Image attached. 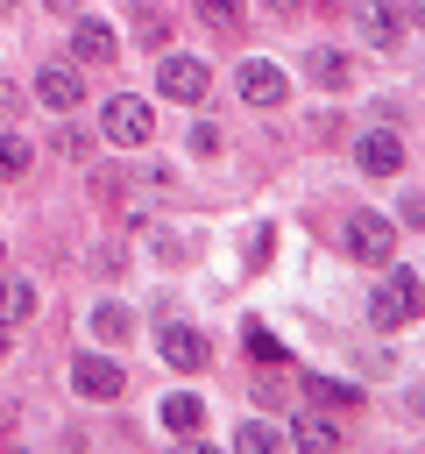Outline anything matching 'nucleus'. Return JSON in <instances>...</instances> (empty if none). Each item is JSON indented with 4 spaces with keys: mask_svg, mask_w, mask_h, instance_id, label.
<instances>
[{
    "mask_svg": "<svg viewBox=\"0 0 425 454\" xmlns=\"http://www.w3.org/2000/svg\"><path fill=\"white\" fill-rule=\"evenodd\" d=\"M382 270H390V262H382ZM368 319H375L382 333H397V326L418 319V270H411V262H397V270L368 291Z\"/></svg>",
    "mask_w": 425,
    "mask_h": 454,
    "instance_id": "1",
    "label": "nucleus"
},
{
    "mask_svg": "<svg viewBox=\"0 0 425 454\" xmlns=\"http://www.w3.org/2000/svg\"><path fill=\"white\" fill-rule=\"evenodd\" d=\"M99 135H106L113 149H142V142L156 135V106H149L142 92H113V99L99 106Z\"/></svg>",
    "mask_w": 425,
    "mask_h": 454,
    "instance_id": "2",
    "label": "nucleus"
},
{
    "mask_svg": "<svg viewBox=\"0 0 425 454\" xmlns=\"http://www.w3.org/2000/svg\"><path fill=\"white\" fill-rule=\"evenodd\" d=\"M340 248H347L354 262L382 270V262H397V227H390L382 213H347V220H340Z\"/></svg>",
    "mask_w": 425,
    "mask_h": 454,
    "instance_id": "3",
    "label": "nucleus"
},
{
    "mask_svg": "<svg viewBox=\"0 0 425 454\" xmlns=\"http://www.w3.org/2000/svg\"><path fill=\"white\" fill-rule=\"evenodd\" d=\"M71 390H78V397H92V404H113V397L128 390V369H120L113 355L85 348V355H71Z\"/></svg>",
    "mask_w": 425,
    "mask_h": 454,
    "instance_id": "4",
    "label": "nucleus"
},
{
    "mask_svg": "<svg viewBox=\"0 0 425 454\" xmlns=\"http://www.w3.org/2000/svg\"><path fill=\"white\" fill-rule=\"evenodd\" d=\"M156 92H163V99H177V106H198V99L212 92V71H205L198 57H184V50H170V57L156 64Z\"/></svg>",
    "mask_w": 425,
    "mask_h": 454,
    "instance_id": "5",
    "label": "nucleus"
},
{
    "mask_svg": "<svg viewBox=\"0 0 425 454\" xmlns=\"http://www.w3.org/2000/svg\"><path fill=\"white\" fill-rule=\"evenodd\" d=\"M234 92H241V106H283V99H290V78H283L269 57H248V64L234 71Z\"/></svg>",
    "mask_w": 425,
    "mask_h": 454,
    "instance_id": "6",
    "label": "nucleus"
},
{
    "mask_svg": "<svg viewBox=\"0 0 425 454\" xmlns=\"http://www.w3.org/2000/svg\"><path fill=\"white\" fill-rule=\"evenodd\" d=\"M354 163H361L368 177H397V170L411 163V149H404V135H397V128H368V135L354 142Z\"/></svg>",
    "mask_w": 425,
    "mask_h": 454,
    "instance_id": "7",
    "label": "nucleus"
},
{
    "mask_svg": "<svg viewBox=\"0 0 425 454\" xmlns=\"http://www.w3.org/2000/svg\"><path fill=\"white\" fill-rule=\"evenodd\" d=\"M71 57H78V64H113V57H120V35H113V21H99V14H78V21H71Z\"/></svg>",
    "mask_w": 425,
    "mask_h": 454,
    "instance_id": "8",
    "label": "nucleus"
},
{
    "mask_svg": "<svg viewBox=\"0 0 425 454\" xmlns=\"http://www.w3.org/2000/svg\"><path fill=\"white\" fill-rule=\"evenodd\" d=\"M35 99H42L50 114L85 106V78H78V64H42V71H35Z\"/></svg>",
    "mask_w": 425,
    "mask_h": 454,
    "instance_id": "9",
    "label": "nucleus"
},
{
    "mask_svg": "<svg viewBox=\"0 0 425 454\" xmlns=\"http://www.w3.org/2000/svg\"><path fill=\"white\" fill-rule=\"evenodd\" d=\"M156 355H163L170 369H205V355H212V348H205V333H198V326L170 319V326L156 333Z\"/></svg>",
    "mask_w": 425,
    "mask_h": 454,
    "instance_id": "10",
    "label": "nucleus"
},
{
    "mask_svg": "<svg viewBox=\"0 0 425 454\" xmlns=\"http://www.w3.org/2000/svg\"><path fill=\"white\" fill-rule=\"evenodd\" d=\"M354 28H361V43H375V50H397V35H404V14H397V0H361V7H354Z\"/></svg>",
    "mask_w": 425,
    "mask_h": 454,
    "instance_id": "11",
    "label": "nucleus"
},
{
    "mask_svg": "<svg viewBox=\"0 0 425 454\" xmlns=\"http://www.w3.org/2000/svg\"><path fill=\"white\" fill-rule=\"evenodd\" d=\"M283 440H290V447H319V454H326V447H340V419H326V404H319V411H298Z\"/></svg>",
    "mask_w": 425,
    "mask_h": 454,
    "instance_id": "12",
    "label": "nucleus"
},
{
    "mask_svg": "<svg viewBox=\"0 0 425 454\" xmlns=\"http://www.w3.org/2000/svg\"><path fill=\"white\" fill-rule=\"evenodd\" d=\"M305 78H312V85H347V78H354V64H347V50L319 43V50H305Z\"/></svg>",
    "mask_w": 425,
    "mask_h": 454,
    "instance_id": "13",
    "label": "nucleus"
},
{
    "mask_svg": "<svg viewBox=\"0 0 425 454\" xmlns=\"http://www.w3.org/2000/svg\"><path fill=\"white\" fill-rule=\"evenodd\" d=\"M85 333H99V340H128V333H135V312H128L120 298H99V305L85 312Z\"/></svg>",
    "mask_w": 425,
    "mask_h": 454,
    "instance_id": "14",
    "label": "nucleus"
},
{
    "mask_svg": "<svg viewBox=\"0 0 425 454\" xmlns=\"http://www.w3.org/2000/svg\"><path fill=\"white\" fill-rule=\"evenodd\" d=\"M163 426H170V433H198V426H205V397H198V390H170V397H163Z\"/></svg>",
    "mask_w": 425,
    "mask_h": 454,
    "instance_id": "15",
    "label": "nucleus"
},
{
    "mask_svg": "<svg viewBox=\"0 0 425 454\" xmlns=\"http://www.w3.org/2000/svg\"><path fill=\"white\" fill-rule=\"evenodd\" d=\"M35 312V284L28 277H0V326H21Z\"/></svg>",
    "mask_w": 425,
    "mask_h": 454,
    "instance_id": "16",
    "label": "nucleus"
},
{
    "mask_svg": "<svg viewBox=\"0 0 425 454\" xmlns=\"http://www.w3.org/2000/svg\"><path fill=\"white\" fill-rule=\"evenodd\" d=\"M234 447H241V454H269V447H283V426H269V419H241V426H234Z\"/></svg>",
    "mask_w": 425,
    "mask_h": 454,
    "instance_id": "17",
    "label": "nucleus"
},
{
    "mask_svg": "<svg viewBox=\"0 0 425 454\" xmlns=\"http://www.w3.org/2000/svg\"><path fill=\"white\" fill-rule=\"evenodd\" d=\"M28 163H35V142L28 135H0V184L28 177Z\"/></svg>",
    "mask_w": 425,
    "mask_h": 454,
    "instance_id": "18",
    "label": "nucleus"
},
{
    "mask_svg": "<svg viewBox=\"0 0 425 454\" xmlns=\"http://www.w3.org/2000/svg\"><path fill=\"white\" fill-rule=\"evenodd\" d=\"M191 14H198L205 28H220V35H227V28H241V14H248V7H241V0H191Z\"/></svg>",
    "mask_w": 425,
    "mask_h": 454,
    "instance_id": "19",
    "label": "nucleus"
},
{
    "mask_svg": "<svg viewBox=\"0 0 425 454\" xmlns=\"http://www.w3.org/2000/svg\"><path fill=\"white\" fill-rule=\"evenodd\" d=\"M135 35H142L149 50H163V43H170V21H163V7H135Z\"/></svg>",
    "mask_w": 425,
    "mask_h": 454,
    "instance_id": "20",
    "label": "nucleus"
},
{
    "mask_svg": "<svg viewBox=\"0 0 425 454\" xmlns=\"http://www.w3.org/2000/svg\"><path fill=\"white\" fill-rule=\"evenodd\" d=\"M241 333H248V355H255V362H283V340H276V333H269L262 319H248Z\"/></svg>",
    "mask_w": 425,
    "mask_h": 454,
    "instance_id": "21",
    "label": "nucleus"
},
{
    "mask_svg": "<svg viewBox=\"0 0 425 454\" xmlns=\"http://www.w3.org/2000/svg\"><path fill=\"white\" fill-rule=\"evenodd\" d=\"M191 156H220V128L212 121H191Z\"/></svg>",
    "mask_w": 425,
    "mask_h": 454,
    "instance_id": "22",
    "label": "nucleus"
},
{
    "mask_svg": "<svg viewBox=\"0 0 425 454\" xmlns=\"http://www.w3.org/2000/svg\"><path fill=\"white\" fill-rule=\"evenodd\" d=\"M21 114H28V106H21V85L0 78V121H21Z\"/></svg>",
    "mask_w": 425,
    "mask_h": 454,
    "instance_id": "23",
    "label": "nucleus"
},
{
    "mask_svg": "<svg viewBox=\"0 0 425 454\" xmlns=\"http://www.w3.org/2000/svg\"><path fill=\"white\" fill-rule=\"evenodd\" d=\"M262 7H269V14H298L305 0H262Z\"/></svg>",
    "mask_w": 425,
    "mask_h": 454,
    "instance_id": "24",
    "label": "nucleus"
},
{
    "mask_svg": "<svg viewBox=\"0 0 425 454\" xmlns=\"http://www.w3.org/2000/svg\"><path fill=\"white\" fill-rule=\"evenodd\" d=\"M42 7H57V14H78V0H42Z\"/></svg>",
    "mask_w": 425,
    "mask_h": 454,
    "instance_id": "25",
    "label": "nucleus"
},
{
    "mask_svg": "<svg viewBox=\"0 0 425 454\" xmlns=\"http://www.w3.org/2000/svg\"><path fill=\"white\" fill-rule=\"evenodd\" d=\"M7 348H14V340H7V326H0V362H7Z\"/></svg>",
    "mask_w": 425,
    "mask_h": 454,
    "instance_id": "26",
    "label": "nucleus"
},
{
    "mask_svg": "<svg viewBox=\"0 0 425 454\" xmlns=\"http://www.w3.org/2000/svg\"><path fill=\"white\" fill-rule=\"evenodd\" d=\"M0 440H7V419H0Z\"/></svg>",
    "mask_w": 425,
    "mask_h": 454,
    "instance_id": "27",
    "label": "nucleus"
},
{
    "mask_svg": "<svg viewBox=\"0 0 425 454\" xmlns=\"http://www.w3.org/2000/svg\"><path fill=\"white\" fill-rule=\"evenodd\" d=\"M0 7H21V0H0Z\"/></svg>",
    "mask_w": 425,
    "mask_h": 454,
    "instance_id": "28",
    "label": "nucleus"
},
{
    "mask_svg": "<svg viewBox=\"0 0 425 454\" xmlns=\"http://www.w3.org/2000/svg\"><path fill=\"white\" fill-rule=\"evenodd\" d=\"M0 255H7V241H0Z\"/></svg>",
    "mask_w": 425,
    "mask_h": 454,
    "instance_id": "29",
    "label": "nucleus"
},
{
    "mask_svg": "<svg viewBox=\"0 0 425 454\" xmlns=\"http://www.w3.org/2000/svg\"><path fill=\"white\" fill-rule=\"evenodd\" d=\"M326 7H333V0H326Z\"/></svg>",
    "mask_w": 425,
    "mask_h": 454,
    "instance_id": "30",
    "label": "nucleus"
}]
</instances>
